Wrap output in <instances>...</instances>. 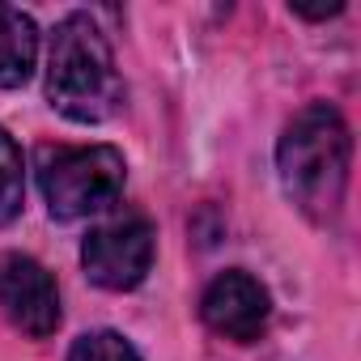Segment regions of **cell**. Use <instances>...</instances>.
<instances>
[{"mask_svg":"<svg viewBox=\"0 0 361 361\" xmlns=\"http://www.w3.org/2000/svg\"><path fill=\"white\" fill-rule=\"evenodd\" d=\"M348 157H353V136L344 115L331 102H310L302 106L281 140H276V174L289 204L306 213L314 226L336 221L348 188Z\"/></svg>","mask_w":361,"mask_h":361,"instance_id":"cell-1","label":"cell"},{"mask_svg":"<svg viewBox=\"0 0 361 361\" xmlns=\"http://www.w3.org/2000/svg\"><path fill=\"white\" fill-rule=\"evenodd\" d=\"M47 102L73 123H102L123 102L111 39L90 13L56 22L47 43Z\"/></svg>","mask_w":361,"mask_h":361,"instance_id":"cell-2","label":"cell"},{"mask_svg":"<svg viewBox=\"0 0 361 361\" xmlns=\"http://www.w3.org/2000/svg\"><path fill=\"white\" fill-rule=\"evenodd\" d=\"M128 161L115 145H47L39 153V188L56 221H77L111 209L123 196Z\"/></svg>","mask_w":361,"mask_h":361,"instance_id":"cell-3","label":"cell"},{"mask_svg":"<svg viewBox=\"0 0 361 361\" xmlns=\"http://www.w3.org/2000/svg\"><path fill=\"white\" fill-rule=\"evenodd\" d=\"M153 255H157V234H153L149 217L132 213V209L111 213L81 243V268H85V276L98 289H111V293L136 289L149 276Z\"/></svg>","mask_w":361,"mask_h":361,"instance_id":"cell-4","label":"cell"},{"mask_svg":"<svg viewBox=\"0 0 361 361\" xmlns=\"http://www.w3.org/2000/svg\"><path fill=\"white\" fill-rule=\"evenodd\" d=\"M0 314L30 340H47L60 327V289L35 255H0Z\"/></svg>","mask_w":361,"mask_h":361,"instance_id":"cell-5","label":"cell"},{"mask_svg":"<svg viewBox=\"0 0 361 361\" xmlns=\"http://www.w3.org/2000/svg\"><path fill=\"white\" fill-rule=\"evenodd\" d=\"M200 319L221 340L251 344V340L264 336V327L272 319V298H268L264 281H255L243 268H230V272L209 281V289L200 298Z\"/></svg>","mask_w":361,"mask_h":361,"instance_id":"cell-6","label":"cell"},{"mask_svg":"<svg viewBox=\"0 0 361 361\" xmlns=\"http://www.w3.org/2000/svg\"><path fill=\"white\" fill-rule=\"evenodd\" d=\"M39 64V26L26 9L0 5V90H22Z\"/></svg>","mask_w":361,"mask_h":361,"instance_id":"cell-7","label":"cell"},{"mask_svg":"<svg viewBox=\"0 0 361 361\" xmlns=\"http://www.w3.org/2000/svg\"><path fill=\"white\" fill-rule=\"evenodd\" d=\"M22 204H26V161L9 128L0 123V226L18 221Z\"/></svg>","mask_w":361,"mask_h":361,"instance_id":"cell-8","label":"cell"},{"mask_svg":"<svg viewBox=\"0 0 361 361\" xmlns=\"http://www.w3.org/2000/svg\"><path fill=\"white\" fill-rule=\"evenodd\" d=\"M68 361H145V357L136 353V344H132L128 336L102 327V331L77 336L73 348H68Z\"/></svg>","mask_w":361,"mask_h":361,"instance_id":"cell-9","label":"cell"}]
</instances>
